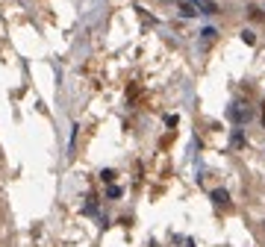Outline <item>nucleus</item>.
<instances>
[{
	"label": "nucleus",
	"instance_id": "f257e3e1",
	"mask_svg": "<svg viewBox=\"0 0 265 247\" xmlns=\"http://www.w3.org/2000/svg\"><path fill=\"white\" fill-rule=\"evenodd\" d=\"M251 115H254V112H251L248 103H233V106H230V118H233L236 124H248Z\"/></svg>",
	"mask_w": 265,
	"mask_h": 247
},
{
	"label": "nucleus",
	"instance_id": "f03ea898",
	"mask_svg": "<svg viewBox=\"0 0 265 247\" xmlns=\"http://www.w3.org/2000/svg\"><path fill=\"white\" fill-rule=\"evenodd\" d=\"M212 203H215L218 209H227V212L233 209V203H230V194H227L224 189H215V192H212Z\"/></svg>",
	"mask_w": 265,
	"mask_h": 247
},
{
	"label": "nucleus",
	"instance_id": "7ed1b4c3",
	"mask_svg": "<svg viewBox=\"0 0 265 247\" xmlns=\"http://www.w3.org/2000/svg\"><path fill=\"white\" fill-rule=\"evenodd\" d=\"M180 12H183L186 18H195L201 9H198V3H183V6H180Z\"/></svg>",
	"mask_w": 265,
	"mask_h": 247
},
{
	"label": "nucleus",
	"instance_id": "20e7f679",
	"mask_svg": "<svg viewBox=\"0 0 265 247\" xmlns=\"http://www.w3.org/2000/svg\"><path fill=\"white\" fill-rule=\"evenodd\" d=\"M198 9H201V12H206V15H215V12H218V9H215V3H212V0H206V3H201V6H198Z\"/></svg>",
	"mask_w": 265,
	"mask_h": 247
},
{
	"label": "nucleus",
	"instance_id": "39448f33",
	"mask_svg": "<svg viewBox=\"0 0 265 247\" xmlns=\"http://www.w3.org/2000/svg\"><path fill=\"white\" fill-rule=\"evenodd\" d=\"M201 35H204V44H212V41H215V35H218V32H215V29H204V32H201Z\"/></svg>",
	"mask_w": 265,
	"mask_h": 247
},
{
	"label": "nucleus",
	"instance_id": "423d86ee",
	"mask_svg": "<svg viewBox=\"0 0 265 247\" xmlns=\"http://www.w3.org/2000/svg\"><path fill=\"white\" fill-rule=\"evenodd\" d=\"M242 41H245V44H257V35H254L251 29H245V32H242Z\"/></svg>",
	"mask_w": 265,
	"mask_h": 247
},
{
	"label": "nucleus",
	"instance_id": "0eeeda50",
	"mask_svg": "<svg viewBox=\"0 0 265 247\" xmlns=\"http://www.w3.org/2000/svg\"><path fill=\"white\" fill-rule=\"evenodd\" d=\"M248 15H251L254 21H260V24H263V21H265V12H263V9H251Z\"/></svg>",
	"mask_w": 265,
	"mask_h": 247
},
{
	"label": "nucleus",
	"instance_id": "6e6552de",
	"mask_svg": "<svg viewBox=\"0 0 265 247\" xmlns=\"http://www.w3.org/2000/svg\"><path fill=\"white\" fill-rule=\"evenodd\" d=\"M100 177H103V183H115V177H118V174H115V171H103Z\"/></svg>",
	"mask_w": 265,
	"mask_h": 247
},
{
	"label": "nucleus",
	"instance_id": "1a4fd4ad",
	"mask_svg": "<svg viewBox=\"0 0 265 247\" xmlns=\"http://www.w3.org/2000/svg\"><path fill=\"white\" fill-rule=\"evenodd\" d=\"M263 127H265V100H263Z\"/></svg>",
	"mask_w": 265,
	"mask_h": 247
}]
</instances>
